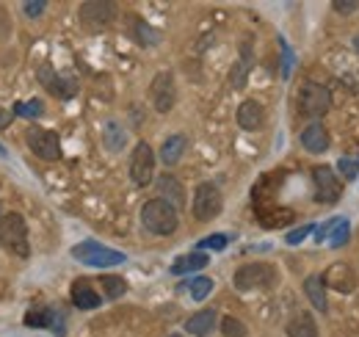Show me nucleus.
Here are the masks:
<instances>
[{
  "label": "nucleus",
  "instance_id": "obj_1",
  "mask_svg": "<svg viewBox=\"0 0 359 337\" xmlns=\"http://www.w3.org/2000/svg\"><path fill=\"white\" fill-rule=\"evenodd\" d=\"M141 227H144L147 232L158 235V238H169V235H175L180 227L177 208L169 205V202L161 199V197L144 202V208H141Z\"/></svg>",
  "mask_w": 359,
  "mask_h": 337
},
{
  "label": "nucleus",
  "instance_id": "obj_2",
  "mask_svg": "<svg viewBox=\"0 0 359 337\" xmlns=\"http://www.w3.org/2000/svg\"><path fill=\"white\" fill-rule=\"evenodd\" d=\"M0 249L25 260L31 257V244H28V224L20 213H3L0 216Z\"/></svg>",
  "mask_w": 359,
  "mask_h": 337
},
{
  "label": "nucleus",
  "instance_id": "obj_3",
  "mask_svg": "<svg viewBox=\"0 0 359 337\" xmlns=\"http://www.w3.org/2000/svg\"><path fill=\"white\" fill-rule=\"evenodd\" d=\"M296 108H299V117L304 119H320L332 108V91L315 81H304L296 91Z\"/></svg>",
  "mask_w": 359,
  "mask_h": 337
},
{
  "label": "nucleus",
  "instance_id": "obj_4",
  "mask_svg": "<svg viewBox=\"0 0 359 337\" xmlns=\"http://www.w3.org/2000/svg\"><path fill=\"white\" fill-rule=\"evenodd\" d=\"M72 257L89 268H114V265H122L128 260V254L119 252V249H111L100 241H83V244H75L72 246Z\"/></svg>",
  "mask_w": 359,
  "mask_h": 337
},
{
  "label": "nucleus",
  "instance_id": "obj_5",
  "mask_svg": "<svg viewBox=\"0 0 359 337\" xmlns=\"http://www.w3.org/2000/svg\"><path fill=\"white\" fill-rule=\"evenodd\" d=\"M276 282V268L269 263H246L235 271L232 277V285L235 291H266Z\"/></svg>",
  "mask_w": 359,
  "mask_h": 337
},
{
  "label": "nucleus",
  "instance_id": "obj_6",
  "mask_svg": "<svg viewBox=\"0 0 359 337\" xmlns=\"http://www.w3.org/2000/svg\"><path fill=\"white\" fill-rule=\"evenodd\" d=\"M191 211L196 221H213L219 218L224 211V197L219 191L216 183H199L196 191H194V202H191Z\"/></svg>",
  "mask_w": 359,
  "mask_h": 337
},
{
  "label": "nucleus",
  "instance_id": "obj_7",
  "mask_svg": "<svg viewBox=\"0 0 359 337\" xmlns=\"http://www.w3.org/2000/svg\"><path fill=\"white\" fill-rule=\"evenodd\" d=\"M28 150L42 161H58L61 158V138L55 130H45L39 125H31L25 130Z\"/></svg>",
  "mask_w": 359,
  "mask_h": 337
},
{
  "label": "nucleus",
  "instance_id": "obj_8",
  "mask_svg": "<svg viewBox=\"0 0 359 337\" xmlns=\"http://www.w3.org/2000/svg\"><path fill=\"white\" fill-rule=\"evenodd\" d=\"M149 100H152V108L158 114H169L177 103V86H175V75L169 70L158 72L149 84Z\"/></svg>",
  "mask_w": 359,
  "mask_h": 337
},
{
  "label": "nucleus",
  "instance_id": "obj_9",
  "mask_svg": "<svg viewBox=\"0 0 359 337\" xmlns=\"http://www.w3.org/2000/svg\"><path fill=\"white\" fill-rule=\"evenodd\" d=\"M155 177V152L147 141H138L130 155V180L138 188H147Z\"/></svg>",
  "mask_w": 359,
  "mask_h": 337
},
{
  "label": "nucleus",
  "instance_id": "obj_10",
  "mask_svg": "<svg viewBox=\"0 0 359 337\" xmlns=\"http://www.w3.org/2000/svg\"><path fill=\"white\" fill-rule=\"evenodd\" d=\"M36 78H39V84L45 86L53 97H58V100H72L75 91H78V81L69 78V75H58V72L53 70V64H39Z\"/></svg>",
  "mask_w": 359,
  "mask_h": 337
},
{
  "label": "nucleus",
  "instance_id": "obj_11",
  "mask_svg": "<svg viewBox=\"0 0 359 337\" xmlns=\"http://www.w3.org/2000/svg\"><path fill=\"white\" fill-rule=\"evenodd\" d=\"M313 180H315V199L320 202V205H334L337 199H340V194H343V183L337 180V174H334V168L332 166H315L313 168Z\"/></svg>",
  "mask_w": 359,
  "mask_h": 337
},
{
  "label": "nucleus",
  "instance_id": "obj_12",
  "mask_svg": "<svg viewBox=\"0 0 359 337\" xmlns=\"http://www.w3.org/2000/svg\"><path fill=\"white\" fill-rule=\"evenodd\" d=\"M114 17H116V6H114V3L89 0V3L81 6V22H83V28H89V31H102V28H108V25L114 22Z\"/></svg>",
  "mask_w": 359,
  "mask_h": 337
},
{
  "label": "nucleus",
  "instance_id": "obj_13",
  "mask_svg": "<svg viewBox=\"0 0 359 337\" xmlns=\"http://www.w3.org/2000/svg\"><path fill=\"white\" fill-rule=\"evenodd\" d=\"M323 282L337 293H354L357 291V271L348 263H332L323 274Z\"/></svg>",
  "mask_w": 359,
  "mask_h": 337
},
{
  "label": "nucleus",
  "instance_id": "obj_14",
  "mask_svg": "<svg viewBox=\"0 0 359 337\" xmlns=\"http://www.w3.org/2000/svg\"><path fill=\"white\" fill-rule=\"evenodd\" d=\"M302 147L310 152V155H323L329 147H332V136L329 130L323 127V122H310V125L302 130Z\"/></svg>",
  "mask_w": 359,
  "mask_h": 337
},
{
  "label": "nucleus",
  "instance_id": "obj_15",
  "mask_svg": "<svg viewBox=\"0 0 359 337\" xmlns=\"http://www.w3.org/2000/svg\"><path fill=\"white\" fill-rule=\"evenodd\" d=\"M235 119H238V125L243 127V130H260V127L266 125V108L257 100H243L238 105Z\"/></svg>",
  "mask_w": 359,
  "mask_h": 337
},
{
  "label": "nucleus",
  "instance_id": "obj_16",
  "mask_svg": "<svg viewBox=\"0 0 359 337\" xmlns=\"http://www.w3.org/2000/svg\"><path fill=\"white\" fill-rule=\"evenodd\" d=\"M219 326V315H216V310H199V312H194L188 321H185V332L191 337H208L213 335V329Z\"/></svg>",
  "mask_w": 359,
  "mask_h": 337
},
{
  "label": "nucleus",
  "instance_id": "obj_17",
  "mask_svg": "<svg viewBox=\"0 0 359 337\" xmlns=\"http://www.w3.org/2000/svg\"><path fill=\"white\" fill-rule=\"evenodd\" d=\"M210 265V254L205 252H188V254H180L177 260L172 263V274L175 277H185V274H194V271H202Z\"/></svg>",
  "mask_w": 359,
  "mask_h": 337
},
{
  "label": "nucleus",
  "instance_id": "obj_18",
  "mask_svg": "<svg viewBox=\"0 0 359 337\" xmlns=\"http://www.w3.org/2000/svg\"><path fill=\"white\" fill-rule=\"evenodd\" d=\"M158 191H161V199H166L169 205H175V208H182L185 205V191H182V183H180L175 174H161L158 177Z\"/></svg>",
  "mask_w": 359,
  "mask_h": 337
},
{
  "label": "nucleus",
  "instance_id": "obj_19",
  "mask_svg": "<svg viewBox=\"0 0 359 337\" xmlns=\"http://www.w3.org/2000/svg\"><path fill=\"white\" fill-rule=\"evenodd\" d=\"M69 296H72V304H75L78 310H97V307L102 304V296L97 293L86 279H78V282L72 285Z\"/></svg>",
  "mask_w": 359,
  "mask_h": 337
},
{
  "label": "nucleus",
  "instance_id": "obj_20",
  "mask_svg": "<svg viewBox=\"0 0 359 337\" xmlns=\"http://www.w3.org/2000/svg\"><path fill=\"white\" fill-rule=\"evenodd\" d=\"M304 293L313 301V307L318 312H326L329 310V298H326V282H323V274H310L304 279Z\"/></svg>",
  "mask_w": 359,
  "mask_h": 337
},
{
  "label": "nucleus",
  "instance_id": "obj_21",
  "mask_svg": "<svg viewBox=\"0 0 359 337\" xmlns=\"http://www.w3.org/2000/svg\"><path fill=\"white\" fill-rule=\"evenodd\" d=\"M102 144H105L108 152H122V150H125V144H128V130L122 127V122L108 119V122L102 125Z\"/></svg>",
  "mask_w": 359,
  "mask_h": 337
},
{
  "label": "nucleus",
  "instance_id": "obj_22",
  "mask_svg": "<svg viewBox=\"0 0 359 337\" xmlns=\"http://www.w3.org/2000/svg\"><path fill=\"white\" fill-rule=\"evenodd\" d=\"M287 337H318V324L313 312H296L287 321Z\"/></svg>",
  "mask_w": 359,
  "mask_h": 337
},
{
  "label": "nucleus",
  "instance_id": "obj_23",
  "mask_svg": "<svg viewBox=\"0 0 359 337\" xmlns=\"http://www.w3.org/2000/svg\"><path fill=\"white\" fill-rule=\"evenodd\" d=\"M185 147H188V138H185L182 133H175V136H169V138L163 141V147H161V161H163L166 166H175L180 158H182Z\"/></svg>",
  "mask_w": 359,
  "mask_h": 337
},
{
  "label": "nucleus",
  "instance_id": "obj_24",
  "mask_svg": "<svg viewBox=\"0 0 359 337\" xmlns=\"http://www.w3.org/2000/svg\"><path fill=\"white\" fill-rule=\"evenodd\" d=\"M100 285H102V293L105 298H122V296L128 293V282L122 279V277H100Z\"/></svg>",
  "mask_w": 359,
  "mask_h": 337
},
{
  "label": "nucleus",
  "instance_id": "obj_25",
  "mask_svg": "<svg viewBox=\"0 0 359 337\" xmlns=\"http://www.w3.org/2000/svg\"><path fill=\"white\" fill-rule=\"evenodd\" d=\"M53 321H55V312H53L50 307L25 312V326H31V329H45V326H53Z\"/></svg>",
  "mask_w": 359,
  "mask_h": 337
},
{
  "label": "nucleus",
  "instance_id": "obj_26",
  "mask_svg": "<svg viewBox=\"0 0 359 337\" xmlns=\"http://www.w3.org/2000/svg\"><path fill=\"white\" fill-rule=\"evenodd\" d=\"M249 67H252V58H249V47H243V55H241V61L232 67V72H229V84L235 86V88H241V86L246 84V72H249Z\"/></svg>",
  "mask_w": 359,
  "mask_h": 337
},
{
  "label": "nucleus",
  "instance_id": "obj_27",
  "mask_svg": "<svg viewBox=\"0 0 359 337\" xmlns=\"http://www.w3.org/2000/svg\"><path fill=\"white\" fill-rule=\"evenodd\" d=\"M188 291H191L194 301H205L208 296L213 293V279L210 277H194L191 285H188Z\"/></svg>",
  "mask_w": 359,
  "mask_h": 337
},
{
  "label": "nucleus",
  "instance_id": "obj_28",
  "mask_svg": "<svg viewBox=\"0 0 359 337\" xmlns=\"http://www.w3.org/2000/svg\"><path fill=\"white\" fill-rule=\"evenodd\" d=\"M219 326H222V335L224 337H246L249 335L246 324H243L241 318H235V315H224V318L219 321Z\"/></svg>",
  "mask_w": 359,
  "mask_h": 337
},
{
  "label": "nucleus",
  "instance_id": "obj_29",
  "mask_svg": "<svg viewBox=\"0 0 359 337\" xmlns=\"http://www.w3.org/2000/svg\"><path fill=\"white\" fill-rule=\"evenodd\" d=\"M14 114H17V117H25V119H39V117L45 114V105H42L39 100L20 103V105H14Z\"/></svg>",
  "mask_w": 359,
  "mask_h": 337
},
{
  "label": "nucleus",
  "instance_id": "obj_30",
  "mask_svg": "<svg viewBox=\"0 0 359 337\" xmlns=\"http://www.w3.org/2000/svg\"><path fill=\"white\" fill-rule=\"evenodd\" d=\"M348 238H351V224H348V221L343 218V221H340V224L334 227V235L329 238V244H332L334 249H340L343 244H348Z\"/></svg>",
  "mask_w": 359,
  "mask_h": 337
},
{
  "label": "nucleus",
  "instance_id": "obj_31",
  "mask_svg": "<svg viewBox=\"0 0 359 337\" xmlns=\"http://www.w3.org/2000/svg\"><path fill=\"white\" fill-rule=\"evenodd\" d=\"M226 244H229V238H226V235H208V238H202V241H199V252H202V249L222 252V249H226Z\"/></svg>",
  "mask_w": 359,
  "mask_h": 337
},
{
  "label": "nucleus",
  "instance_id": "obj_32",
  "mask_svg": "<svg viewBox=\"0 0 359 337\" xmlns=\"http://www.w3.org/2000/svg\"><path fill=\"white\" fill-rule=\"evenodd\" d=\"M337 168H340V174H343L346 180H354L359 174V161L357 158H340V161H337Z\"/></svg>",
  "mask_w": 359,
  "mask_h": 337
},
{
  "label": "nucleus",
  "instance_id": "obj_33",
  "mask_svg": "<svg viewBox=\"0 0 359 337\" xmlns=\"http://www.w3.org/2000/svg\"><path fill=\"white\" fill-rule=\"evenodd\" d=\"M313 230H315L313 224H304V227H299V230L287 232V235H285V241H287L290 246H299V244H302V241H304V238H307V235H310Z\"/></svg>",
  "mask_w": 359,
  "mask_h": 337
},
{
  "label": "nucleus",
  "instance_id": "obj_34",
  "mask_svg": "<svg viewBox=\"0 0 359 337\" xmlns=\"http://www.w3.org/2000/svg\"><path fill=\"white\" fill-rule=\"evenodd\" d=\"M340 221H343V218H329L326 224H320V227H318V232H315V241H318V244H323L326 238H332V230H334Z\"/></svg>",
  "mask_w": 359,
  "mask_h": 337
},
{
  "label": "nucleus",
  "instance_id": "obj_35",
  "mask_svg": "<svg viewBox=\"0 0 359 337\" xmlns=\"http://www.w3.org/2000/svg\"><path fill=\"white\" fill-rule=\"evenodd\" d=\"M45 8H47L45 0H34V3H25V6H22V11H25L28 17H39Z\"/></svg>",
  "mask_w": 359,
  "mask_h": 337
},
{
  "label": "nucleus",
  "instance_id": "obj_36",
  "mask_svg": "<svg viewBox=\"0 0 359 337\" xmlns=\"http://www.w3.org/2000/svg\"><path fill=\"white\" fill-rule=\"evenodd\" d=\"M332 6H334L340 14H354V11L359 8V3H354V0H348V3H343V0H334Z\"/></svg>",
  "mask_w": 359,
  "mask_h": 337
},
{
  "label": "nucleus",
  "instance_id": "obj_37",
  "mask_svg": "<svg viewBox=\"0 0 359 337\" xmlns=\"http://www.w3.org/2000/svg\"><path fill=\"white\" fill-rule=\"evenodd\" d=\"M11 117H14V114H8V111H0V130H3L6 125H11Z\"/></svg>",
  "mask_w": 359,
  "mask_h": 337
},
{
  "label": "nucleus",
  "instance_id": "obj_38",
  "mask_svg": "<svg viewBox=\"0 0 359 337\" xmlns=\"http://www.w3.org/2000/svg\"><path fill=\"white\" fill-rule=\"evenodd\" d=\"M354 47H357V53H359V37H357V39H354Z\"/></svg>",
  "mask_w": 359,
  "mask_h": 337
},
{
  "label": "nucleus",
  "instance_id": "obj_39",
  "mask_svg": "<svg viewBox=\"0 0 359 337\" xmlns=\"http://www.w3.org/2000/svg\"><path fill=\"white\" fill-rule=\"evenodd\" d=\"M169 337H180V335H169Z\"/></svg>",
  "mask_w": 359,
  "mask_h": 337
}]
</instances>
